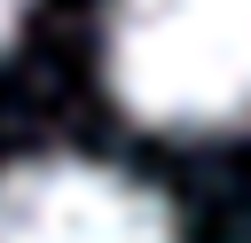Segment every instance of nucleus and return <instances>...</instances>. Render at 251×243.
Instances as JSON below:
<instances>
[{
  "mask_svg": "<svg viewBox=\"0 0 251 243\" xmlns=\"http://www.w3.org/2000/svg\"><path fill=\"white\" fill-rule=\"evenodd\" d=\"M24 16H31V0H0V55L16 47V31H24Z\"/></svg>",
  "mask_w": 251,
  "mask_h": 243,
  "instance_id": "3",
  "label": "nucleus"
},
{
  "mask_svg": "<svg viewBox=\"0 0 251 243\" xmlns=\"http://www.w3.org/2000/svg\"><path fill=\"white\" fill-rule=\"evenodd\" d=\"M0 243H180L173 204L94 157H24L0 172Z\"/></svg>",
  "mask_w": 251,
  "mask_h": 243,
  "instance_id": "2",
  "label": "nucleus"
},
{
  "mask_svg": "<svg viewBox=\"0 0 251 243\" xmlns=\"http://www.w3.org/2000/svg\"><path fill=\"white\" fill-rule=\"evenodd\" d=\"M102 86L173 141L251 133V0H110Z\"/></svg>",
  "mask_w": 251,
  "mask_h": 243,
  "instance_id": "1",
  "label": "nucleus"
}]
</instances>
